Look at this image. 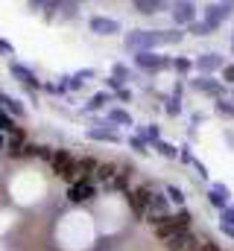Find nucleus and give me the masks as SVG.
I'll list each match as a JSON object with an SVG mask.
<instances>
[{
	"label": "nucleus",
	"instance_id": "40",
	"mask_svg": "<svg viewBox=\"0 0 234 251\" xmlns=\"http://www.w3.org/2000/svg\"><path fill=\"white\" fill-rule=\"evenodd\" d=\"M76 76H79L82 82H88V79H94V76H97V70H94V67H82V70H76Z\"/></svg>",
	"mask_w": 234,
	"mask_h": 251
},
{
	"label": "nucleus",
	"instance_id": "1",
	"mask_svg": "<svg viewBox=\"0 0 234 251\" xmlns=\"http://www.w3.org/2000/svg\"><path fill=\"white\" fill-rule=\"evenodd\" d=\"M187 38L181 26L170 29H129L123 32V50L126 53H144V50H161V47H176Z\"/></svg>",
	"mask_w": 234,
	"mask_h": 251
},
{
	"label": "nucleus",
	"instance_id": "31",
	"mask_svg": "<svg viewBox=\"0 0 234 251\" xmlns=\"http://www.w3.org/2000/svg\"><path fill=\"white\" fill-rule=\"evenodd\" d=\"M173 219L181 228H193V219H196V216H193V210L184 204V207H173Z\"/></svg>",
	"mask_w": 234,
	"mask_h": 251
},
{
	"label": "nucleus",
	"instance_id": "36",
	"mask_svg": "<svg viewBox=\"0 0 234 251\" xmlns=\"http://www.w3.org/2000/svg\"><path fill=\"white\" fill-rule=\"evenodd\" d=\"M190 170H193V176L196 178H202V181H208V167L199 161V158H193V164H190Z\"/></svg>",
	"mask_w": 234,
	"mask_h": 251
},
{
	"label": "nucleus",
	"instance_id": "12",
	"mask_svg": "<svg viewBox=\"0 0 234 251\" xmlns=\"http://www.w3.org/2000/svg\"><path fill=\"white\" fill-rule=\"evenodd\" d=\"M223 67H226V56H220V53H214V50L193 56V70H196V73H214V76H217Z\"/></svg>",
	"mask_w": 234,
	"mask_h": 251
},
{
	"label": "nucleus",
	"instance_id": "39",
	"mask_svg": "<svg viewBox=\"0 0 234 251\" xmlns=\"http://www.w3.org/2000/svg\"><path fill=\"white\" fill-rule=\"evenodd\" d=\"M12 56H15V47H12L9 41L0 38V59H12Z\"/></svg>",
	"mask_w": 234,
	"mask_h": 251
},
{
	"label": "nucleus",
	"instance_id": "29",
	"mask_svg": "<svg viewBox=\"0 0 234 251\" xmlns=\"http://www.w3.org/2000/svg\"><path fill=\"white\" fill-rule=\"evenodd\" d=\"M161 187H164V193H167V199H170L173 207H184L187 204V196H184L181 187H176V184H161Z\"/></svg>",
	"mask_w": 234,
	"mask_h": 251
},
{
	"label": "nucleus",
	"instance_id": "33",
	"mask_svg": "<svg viewBox=\"0 0 234 251\" xmlns=\"http://www.w3.org/2000/svg\"><path fill=\"white\" fill-rule=\"evenodd\" d=\"M112 73H115L120 82H129V79H135L132 67H129V64H123V62H115V64H112Z\"/></svg>",
	"mask_w": 234,
	"mask_h": 251
},
{
	"label": "nucleus",
	"instance_id": "26",
	"mask_svg": "<svg viewBox=\"0 0 234 251\" xmlns=\"http://www.w3.org/2000/svg\"><path fill=\"white\" fill-rule=\"evenodd\" d=\"M205 199H208V204H211L214 210H223L226 204H232V196H229V193H220L217 187H208Z\"/></svg>",
	"mask_w": 234,
	"mask_h": 251
},
{
	"label": "nucleus",
	"instance_id": "23",
	"mask_svg": "<svg viewBox=\"0 0 234 251\" xmlns=\"http://www.w3.org/2000/svg\"><path fill=\"white\" fill-rule=\"evenodd\" d=\"M214 114H217L220 120H234V100L232 97H220V100H214Z\"/></svg>",
	"mask_w": 234,
	"mask_h": 251
},
{
	"label": "nucleus",
	"instance_id": "11",
	"mask_svg": "<svg viewBox=\"0 0 234 251\" xmlns=\"http://www.w3.org/2000/svg\"><path fill=\"white\" fill-rule=\"evenodd\" d=\"M138 170H135V164H117V173H115V178L106 184V193H126V190H132V176H135Z\"/></svg>",
	"mask_w": 234,
	"mask_h": 251
},
{
	"label": "nucleus",
	"instance_id": "9",
	"mask_svg": "<svg viewBox=\"0 0 234 251\" xmlns=\"http://www.w3.org/2000/svg\"><path fill=\"white\" fill-rule=\"evenodd\" d=\"M123 199H126V207H129L132 222H135V225H141V222L146 219V193H144V187L138 184V187L126 190V193H123Z\"/></svg>",
	"mask_w": 234,
	"mask_h": 251
},
{
	"label": "nucleus",
	"instance_id": "49",
	"mask_svg": "<svg viewBox=\"0 0 234 251\" xmlns=\"http://www.w3.org/2000/svg\"><path fill=\"white\" fill-rule=\"evenodd\" d=\"M223 3H232V6H234V0H223Z\"/></svg>",
	"mask_w": 234,
	"mask_h": 251
},
{
	"label": "nucleus",
	"instance_id": "22",
	"mask_svg": "<svg viewBox=\"0 0 234 251\" xmlns=\"http://www.w3.org/2000/svg\"><path fill=\"white\" fill-rule=\"evenodd\" d=\"M76 18H79V3H76V0H61L56 21H61V24H70V21H76Z\"/></svg>",
	"mask_w": 234,
	"mask_h": 251
},
{
	"label": "nucleus",
	"instance_id": "47",
	"mask_svg": "<svg viewBox=\"0 0 234 251\" xmlns=\"http://www.w3.org/2000/svg\"><path fill=\"white\" fill-rule=\"evenodd\" d=\"M232 56H234V32H232Z\"/></svg>",
	"mask_w": 234,
	"mask_h": 251
},
{
	"label": "nucleus",
	"instance_id": "24",
	"mask_svg": "<svg viewBox=\"0 0 234 251\" xmlns=\"http://www.w3.org/2000/svg\"><path fill=\"white\" fill-rule=\"evenodd\" d=\"M152 149H155V155H161L164 161H178V146H173V143H170V140H164V137H161V140H155V143H152Z\"/></svg>",
	"mask_w": 234,
	"mask_h": 251
},
{
	"label": "nucleus",
	"instance_id": "30",
	"mask_svg": "<svg viewBox=\"0 0 234 251\" xmlns=\"http://www.w3.org/2000/svg\"><path fill=\"white\" fill-rule=\"evenodd\" d=\"M184 32H187V35H193V38H208V35H214V32H211V26H208L205 21H199V18H196L193 24H187V26H184Z\"/></svg>",
	"mask_w": 234,
	"mask_h": 251
},
{
	"label": "nucleus",
	"instance_id": "15",
	"mask_svg": "<svg viewBox=\"0 0 234 251\" xmlns=\"http://www.w3.org/2000/svg\"><path fill=\"white\" fill-rule=\"evenodd\" d=\"M112 102H115V94H112V91H97L94 97H88V102L82 105V111H85V114H100V111H106Z\"/></svg>",
	"mask_w": 234,
	"mask_h": 251
},
{
	"label": "nucleus",
	"instance_id": "27",
	"mask_svg": "<svg viewBox=\"0 0 234 251\" xmlns=\"http://www.w3.org/2000/svg\"><path fill=\"white\" fill-rule=\"evenodd\" d=\"M135 131H138V134H141V137H144V140H146L149 146H152L155 140H161V126H158V123H144V126H135Z\"/></svg>",
	"mask_w": 234,
	"mask_h": 251
},
{
	"label": "nucleus",
	"instance_id": "25",
	"mask_svg": "<svg viewBox=\"0 0 234 251\" xmlns=\"http://www.w3.org/2000/svg\"><path fill=\"white\" fill-rule=\"evenodd\" d=\"M126 146H129L135 155H141V158H146V155H149V149H152V146H149V143L138 134V131H132V134L126 137Z\"/></svg>",
	"mask_w": 234,
	"mask_h": 251
},
{
	"label": "nucleus",
	"instance_id": "14",
	"mask_svg": "<svg viewBox=\"0 0 234 251\" xmlns=\"http://www.w3.org/2000/svg\"><path fill=\"white\" fill-rule=\"evenodd\" d=\"M170 3L173 0H132V9L144 18H155L161 12H170Z\"/></svg>",
	"mask_w": 234,
	"mask_h": 251
},
{
	"label": "nucleus",
	"instance_id": "38",
	"mask_svg": "<svg viewBox=\"0 0 234 251\" xmlns=\"http://www.w3.org/2000/svg\"><path fill=\"white\" fill-rule=\"evenodd\" d=\"M103 82H106V91H112V94H115V91H120V88L126 85V82H120V79H117L115 73H112V76H106Z\"/></svg>",
	"mask_w": 234,
	"mask_h": 251
},
{
	"label": "nucleus",
	"instance_id": "32",
	"mask_svg": "<svg viewBox=\"0 0 234 251\" xmlns=\"http://www.w3.org/2000/svg\"><path fill=\"white\" fill-rule=\"evenodd\" d=\"M193 251H223V246H220L211 234H199V243H196Z\"/></svg>",
	"mask_w": 234,
	"mask_h": 251
},
{
	"label": "nucleus",
	"instance_id": "28",
	"mask_svg": "<svg viewBox=\"0 0 234 251\" xmlns=\"http://www.w3.org/2000/svg\"><path fill=\"white\" fill-rule=\"evenodd\" d=\"M173 70L178 79H187L193 73V59L190 56H173Z\"/></svg>",
	"mask_w": 234,
	"mask_h": 251
},
{
	"label": "nucleus",
	"instance_id": "6",
	"mask_svg": "<svg viewBox=\"0 0 234 251\" xmlns=\"http://www.w3.org/2000/svg\"><path fill=\"white\" fill-rule=\"evenodd\" d=\"M9 73H12V79L21 85V88H27L32 97H38L41 94V79H38V73L29 67V64H24V62H18V59H9Z\"/></svg>",
	"mask_w": 234,
	"mask_h": 251
},
{
	"label": "nucleus",
	"instance_id": "3",
	"mask_svg": "<svg viewBox=\"0 0 234 251\" xmlns=\"http://www.w3.org/2000/svg\"><path fill=\"white\" fill-rule=\"evenodd\" d=\"M97 181H91V178H76V181H70L67 190H64V199H67V204H73V207H88V204H94L97 201Z\"/></svg>",
	"mask_w": 234,
	"mask_h": 251
},
{
	"label": "nucleus",
	"instance_id": "5",
	"mask_svg": "<svg viewBox=\"0 0 234 251\" xmlns=\"http://www.w3.org/2000/svg\"><path fill=\"white\" fill-rule=\"evenodd\" d=\"M187 85H190V91H196V94H202V97H208V100L229 97V94H226V82L217 79L214 73H196V76H187Z\"/></svg>",
	"mask_w": 234,
	"mask_h": 251
},
{
	"label": "nucleus",
	"instance_id": "7",
	"mask_svg": "<svg viewBox=\"0 0 234 251\" xmlns=\"http://www.w3.org/2000/svg\"><path fill=\"white\" fill-rule=\"evenodd\" d=\"M232 15H234V6L232 3H223V0H211V3L202 6V21L211 26V32L223 29V24H226Z\"/></svg>",
	"mask_w": 234,
	"mask_h": 251
},
{
	"label": "nucleus",
	"instance_id": "10",
	"mask_svg": "<svg viewBox=\"0 0 234 251\" xmlns=\"http://www.w3.org/2000/svg\"><path fill=\"white\" fill-rule=\"evenodd\" d=\"M88 29L100 38H112V35H123V24L117 18H109V15H91L88 18Z\"/></svg>",
	"mask_w": 234,
	"mask_h": 251
},
{
	"label": "nucleus",
	"instance_id": "50",
	"mask_svg": "<svg viewBox=\"0 0 234 251\" xmlns=\"http://www.w3.org/2000/svg\"><path fill=\"white\" fill-rule=\"evenodd\" d=\"M229 97H232V100H234V88H232V94H229Z\"/></svg>",
	"mask_w": 234,
	"mask_h": 251
},
{
	"label": "nucleus",
	"instance_id": "4",
	"mask_svg": "<svg viewBox=\"0 0 234 251\" xmlns=\"http://www.w3.org/2000/svg\"><path fill=\"white\" fill-rule=\"evenodd\" d=\"M132 64L141 73H164L173 70V56H164L158 50H144V53H132Z\"/></svg>",
	"mask_w": 234,
	"mask_h": 251
},
{
	"label": "nucleus",
	"instance_id": "45",
	"mask_svg": "<svg viewBox=\"0 0 234 251\" xmlns=\"http://www.w3.org/2000/svg\"><path fill=\"white\" fill-rule=\"evenodd\" d=\"M202 120H205V114H199V111H193V114H190V126H199Z\"/></svg>",
	"mask_w": 234,
	"mask_h": 251
},
{
	"label": "nucleus",
	"instance_id": "2",
	"mask_svg": "<svg viewBox=\"0 0 234 251\" xmlns=\"http://www.w3.org/2000/svg\"><path fill=\"white\" fill-rule=\"evenodd\" d=\"M47 164H50L53 176L61 178L64 184H70V181L79 178V173H76V155H73L70 149H64V146H53V155H50Z\"/></svg>",
	"mask_w": 234,
	"mask_h": 251
},
{
	"label": "nucleus",
	"instance_id": "44",
	"mask_svg": "<svg viewBox=\"0 0 234 251\" xmlns=\"http://www.w3.org/2000/svg\"><path fill=\"white\" fill-rule=\"evenodd\" d=\"M173 94H176V97H181V100H184V82H181V79H178V82L173 85Z\"/></svg>",
	"mask_w": 234,
	"mask_h": 251
},
{
	"label": "nucleus",
	"instance_id": "8",
	"mask_svg": "<svg viewBox=\"0 0 234 251\" xmlns=\"http://www.w3.org/2000/svg\"><path fill=\"white\" fill-rule=\"evenodd\" d=\"M196 18H199V6L193 0H173L170 3V21H173V26H181L184 29Z\"/></svg>",
	"mask_w": 234,
	"mask_h": 251
},
{
	"label": "nucleus",
	"instance_id": "41",
	"mask_svg": "<svg viewBox=\"0 0 234 251\" xmlns=\"http://www.w3.org/2000/svg\"><path fill=\"white\" fill-rule=\"evenodd\" d=\"M115 100H120V102H129V100H132V91H129V88L123 85L120 91H115Z\"/></svg>",
	"mask_w": 234,
	"mask_h": 251
},
{
	"label": "nucleus",
	"instance_id": "19",
	"mask_svg": "<svg viewBox=\"0 0 234 251\" xmlns=\"http://www.w3.org/2000/svg\"><path fill=\"white\" fill-rule=\"evenodd\" d=\"M178 231H184V228H181V225L176 222V219H173V213H170V219H167L164 225H158V228H152V237H155L158 243H167V240H170V237H176Z\"/></svg>",
	"mask_w": 234,
	"mask_h": 251
},
{
	"label": "nucleus",
	"instance_id": "18",
	"mask_svg": "<svg viewBox=\"0 0 234 251\" xmlns=\"http://www.w3.org/2000/svg\"><path fill=\"white\" fill-rule=\"evenodd\" d=\"M106 120L112 126H117V128H120V126H135L132 114H129L123 105H109V108H106Z\"/></svg>",
	"mask_w": 234,
	"mask_h": 251
},
{
	"label": "nucleus",
	"instance_id": "46",
	"mask_svg": "<svg viewBox=\"0 0 234 251\" xmlns=\"http://www.w3.org/2000/svg\"><path fill=\"white\" fill-rule=\"evenodd\" d=\"M220 231H223V234H226V237L234 243V228H229V225H220Z\"/></svg>",
	"mask_w": 234,
	"mask_h": 251
},
{
	"label": "nucleus",
	"instance_id": "16",
	"mask_svg": "<svg viewBox=\"0 0 234 251\" xmlns=\"http://www.w3.org/2000/svg\"><path fill=\"white\" fill-rule=\"evenodd\" d=\"M0 108H3L6 114H12L15 120H24V117H27V108H24V102H21L18 97H9V94H0Z\"/></svg>",
	"mask_w": 234,
	"mask_h": 251
},
{
	"label": "nucleus",
	"instance_id": "37",
	"mask_svg": "<svg viewBox=\"0 0 234 251\" xmlns=\"http://www.w3.org/2000/svg\"><path fill=\"white\" fill-rule=\"evenodd\" d=\"M220 79H223L226 85H232V88H234V62H226V67L220 70Z\"/></svg>",
	"mask_w": 234,
	"mask_h": 251
},
{
	"label": "nucleus",
	"instance_id": "17",
	"mask_svg": "<svg viewBox=\"0 0 234 251\" xmlns=\"http://www.w3.org/2000/svg\"><path fill=\"white\" fill-rule=\"evenodd\" d=\"M97 167H100V158H97V155H82V158H76V173H79V178H91V181H94Z\"/></svg>",
	"mask_w": 234,
	"mask_h": 251
},
{
	"label": "nucleus",
	"instance_id": "35",
	"mask_svg": "<svg viewBox=\"0 0 234 251\" xmlns=\"http://www.w3.org/2000/svg\"><path fill=\"white\" fill-rule=\"evenodd\" d=\"M193 158H196V155H193V149H190L187 143H181V146H178V164H181V167H190V164H193Z\"/></svg>",
	"mask_w": 234,
	"mask_h": 251
},
{
	"label": "nucleus",
	"instance_id": "48",
	"mask_svg": "<svg viewBox=\"0 0 234 251\" xmlns=\"http://www.w3.org/2000/svg\"><path fill=\"white\" fill-rule=\"evenodd\" d=\"M76 3H79V6H82V3H88V0H76Z\"/></svg>",
	"mask_w": 234,
	"mask_h": 251
},
{
	"label": "nucleus",
	"instance_id": "34",
	"mask_svg": "<svg viewBox=\"0 0 234 251\" xmlns=\"http://www.w3.org/2000/svg\"><path fill=\"white\" fill-rule=\"evenodd\" d=\"M217 219H220V225L234 228V204H226L223 210H217Z\"/></svg>",
	"mask_w": 234,
	"mask_h": 251
},
{
	"label": "nucleus",
	"instance_id": "13",
	"mask_svg": "<svg viewBox=\"0 0 234 251\" xmlns=\"http://www.w3.org/2000/svg\"><path fill=\"white\" fill-rule=\"evenodd\" d=\"M85 137L88 140H97V143H123V134H120V128L115 126H91V128H85Z\"/></svg>",
	"mask_w": 234,
	"mask_h": 251
},
{
	"label": "nucleus",
	"instance_id": "51",
	"mask_svg": "<svg viewBox=\"0 0 234 251\" xmlns=\"http://www.w3.org/2000/svg\"><path fill=\"white\" fill-rule=\"evenodd\" d=\"M223 251H234V249H223Z\"/></svg>",
	"mask_w": 234,
	"mask_h": 251
},
{
	"label": "nucleus",
	"instance_id": "21",
	"mask_svg": "<svg viewBox=\"0 0 234 251\" xmlns=\"http://www.w3.org/2000/svg\"><path fill=\"white\" fill-rule=\"evenodd\" d=\"M115 173H117V161H100V167H97V173H94V181L106 187V184L115 178Z\"/></svg>",
	"mask_w": 234,
	"mask_h": 251
},
{
	"label": "nucleus",
	"instance_id": "20",
	"mask_svg": "<svg viewBox=\"0 0 234 251\" xmlns=\"http://www.w3.org/2000/svg\"><path fill=\"white\" fill-rule=\"evenodd\" d=\"M181 102H184V100H181V97H176V94H170V97H167V94H164V100H161V108H164V114H167V117H181V114H184V105H181Z\"/></svg>",
	"mask_w": 234,
	"mask_h": 251
},
{
	"label": "nucleus",
	"instance_id": "42",
	"mask_svg": "<svg viewBox=\"0 0 234 251\" xmlns=\"http://www.w3.org/2000/svg\"><path fill=\"white\" fill-rule=\"evenodd\" d=\"M44 3H47V0H27V6H29L32 12H41V9H44Z\"/></svg>",
	"mask_w": 234,
	"mask_h": 251
},
{
	"label": "nucleus",
	"instance_id": "43",
	"mask_svg": "<svg viewBox=\"0 0 234 251\" xmlns=\"http://www.w3.org/2000/svg\"><path fill=\"white\" fill-rule=\"evenodd\" d=\"M223 137H226V143H229V149L234 152V128H226V131H223Z\"/></svg>",
	"mask_w": 234,
	"mask_h": 251
}]
</instances>
